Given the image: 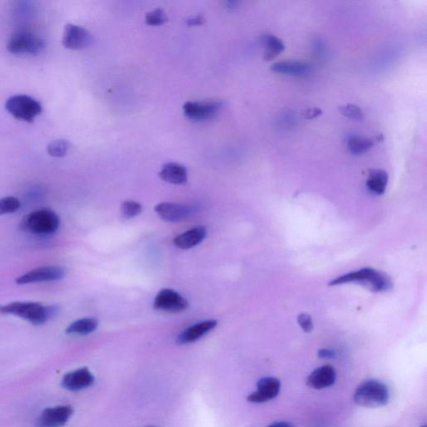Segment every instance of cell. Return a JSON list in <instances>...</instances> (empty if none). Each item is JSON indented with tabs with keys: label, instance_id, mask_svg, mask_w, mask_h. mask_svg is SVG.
<instances>
[{
	"label": "cell",
	"instance_id": "6da1fadb",
	"mask_svg": "<svg viewBox=\"0 0 427 427\" xmlns=\"http://www.w3.org/2000/svg\"><path fill=\"white\" fill-rule=\"evenodd\" d=\"M59 312L56 305H43L38 302H16L0 305V313L16 315L33 325H43Z\"/></svg>",
	"mask_w": 427,
	"mask_h": 427
},
{
	"label": "cell",
	"instance_id": "7a4b0ae2",
	"mask_svg": "<svg viewBox=\"0 0 427 427\" xmlns=\"http://www.w3.org/2000/svg\"><path fill=\"white\" fill-rule=\"evenodd\" d=\"M60 226L59 216L46 208L28 214L21 222V229L32 235H52Z\"/></svg>",
	"mask_w": 427,
	"mask_h": 427
},
{
	"label": "cell",
	"instance_id": "3957f363",
	"mask_svg": "<svg viewBox=\"0 0 427 427\" xmlns=\"http://www.w3.org/2000/svg\"><path fill=\"white\" fill-rule=\"evenodd\" d=\"M387 386L377 380H367L361 383L354 392L353 400L358 406L376 408L384 406L389 401Z\"/></svg>",
	"mask_w": 427,
	"mask_h": 427
},
{
	"label": "cell",
	"instance_id": "277c9868",
	"mask_svg": "<svg viewBox=\"0 0 427 427\" xmlns=\"http://www.w3.org/2000/svg\"><path fill=\"white\" fill-rule=\"evenodd\" d=\"M6 109L13 117L26 122H33L43 111L40 102L26 95L9 97L6 102Z\"/></svg>",
	"mask_w": 427,
	"mask_h": 427
},
{
	"label": "cell",
	"instance_id": "5b68a950",
	"mask_svg": "<svg viewBox=\"0 0 427 427\" xmlns=\"http://www.w3.org/2000/svg\"><path fill=\"white\" fill-rule=\"evenodd\" d=\"M46 42L30 31L14 33L7 43V50L13 55L38 56L46 48Z\"/></svg>",
	"mask_w": 427,
	"mask_h": 427
},
{
	"label": "cell",
	"instance_id": "8992f818",
	"mask_svg": "<svg viewBox=\"0 0 427 427\" xmlns=\"http://www.w3.org/2000/svg\"><path fill=\"white\" fill-rule=\"evenodd\" d=\"M224 103L219 100L188 101L183 105L184 115L187 118L203 121L214 117L221 110Z\"/></svg>",
	"mask_w": 427,
	"mask_h": 427
},
{
	"label": "cell",
	"instance_id": "52a82bcc",
	"mask_svg": "<svg viewBox=\"0 0 427 427\" xmlns=\"http://www.w3.org/2000/svg\"><path fill=\"white\" fill-rule=\"evenodd\" d=\"M189 307L188 300L172 289L159 291L154 302V308L169 313H181Z\"/></svg>",
	"mask_w": 427,
	"mask_h": 427
},
{
	"label": "cell",
	"instance_id": "ba28073f",
	"mask_svg": "<svg viewBox=\"0 0 427 427\" xmlns=\"http://www.w3.org/2000/svg\"><path fill=\"white\" fill-rule=\"evenodd\" d=\"M65 271L60 266H43L19 276L16 281L18 285L50 283V281L60 280L65 278Z\"/></svg>",
	"mask_w": 427,
	"mask_h": 427
},
{
	"label": "cell",
	"instance_id": "9c48e42d",
	"mask_svg": "<svg viewBox=\"0 0 427 427\" xmlns=\"http://www.w3.org/2000/svg\"><path fill=\"white\" fill-rule=\"evenodd\" d=\"M93 36L84 27L76 24L68 23L64 30L62 43L66 48L72 51H79L91 46Z\"/></svg>",
	"mask_w": 427,
	"mask_h": 427
},
{
	"label": "cell",
	"instance_id": "30bf717a",
	"mask_svg": "<svg viewBox=\"0 0 427 427\" xmlns=\"http://www.w3.org/2000/svg\"><path fill=\"white\" fill-rule=\"evenodd\" d=\"M281 383L275 377H263L257 382V390L252 392L247 401L251 404H265L279 395Z\"/></svg>",
	"mask_w": 427,
	"mask_h": 427
},
{
	"label": "cell",
	"instance_id": "8fae6325",
	"mask_svg": "<svg viewBox=\"0 0 427 427\" xmlns=\"http://www.w3.org/2000/svg\"><path fill=\"white\" fill-rule=\"evenodd\" d=\"M74 410L69 405L50 407L42 411L37 421L38 427H61L70 420Z\"/></svg>",
	"mask_w": 427,
	"mask_h": 427
},
{
	"label": "cell",
	"instance_id": "7c38bea8",
	"mask_svg": "<svg viewBox=\"0 0 427 427\" xmlns=\"http://www.w3.org/2000/svg\"><path fill=\"white\" fill-rule=\"evenodd\" d=\"M154 211L163 221L174 223L187 219L195 212V209L181 204L162 202L154 207Z\"/></svg>",
	"mask_w": 427,
	"mask_h": 427
},
{
	"label": "cell",
	"instance_id": "4fadbf2b",
	"mask_svg": "<svg viewBox=\"0 0 427 427\" xmlns=\"http://www.w3.org/2000/svg\"><path fill=\"white\" fill-rule=\"evenodd\" d=\"M95 376L88 368L78 369L74 371L67 373L63 378L62 386L71 391L86 389L94 384Z\"/></svg>",
	"mask_w": 427,
	"mask_h": 427
},
{
	"label": "cell",
	"instance_id": "5bb4252c",
	"mask_svg": "<svg viewBox=\"0 0 427 427\" xmlns=\"http://www.w3.org/2000/svg\"><path fill=\"white\" fill-rule=\"evenodd\" d=\"M337 380V371L331 365L320 367L310 374L307 385L314 390H323L332 386Z\"/></svg>",
	"mask_w": 427,
	"mask_h": 427
},
{
	"label": "cell",
	"instance_id": "9a60e30c",
	"mask_svg": "<svg viewBox=\"0 0 427 427\" xmlns=\"http://www.w3.org/2000/svg\"><path fill=\"white\" fill-rule=\"evenodd\" d=\"M217 326V322L215 320H205L194 326L184 330L179 334L176 342L179 344H186L195 342L201 339L206 334L212 331Z\"/></svg>",
	"mask_w": 427,
	"mask_h": 427
},
{
	"label": "cell",
	"instance_id": "2e32d148",
	"mask_svg": "<svg viewBox=\"0 0 427 427\" xmlns=\"http://www.w3.org/2000/svg\"><path fill=\"white\" fill-rule=\"evenodd\" d=\"M206 234L207 231L205 226H197L174 238V244L179 249H191L193 247L201 243Z\"/></svg>",
	"mask_w": 427,
	"mask_h": 427
},
{
	"label": "cell",
	"instance_id": "e0dca14e",
	"mask_svg": "<svg viewBox=\"0 0 427 427\" xmlns=\"http://www.w3.org/2000/svg\"><path fill=\"white\" fill-rule=\"evenodd\" d=\"M159 176L162 181L173 184H183L188 181V173L186 167L181 164L169 162L162 167Z\"/></svg>",
	"mask_w": 427,
	"mask_h": 427
},
{
	"label": "cell",
	"instance_id": "ac0fdd59",
	"mask_svg": "<svg viewBox=\"0 0 427 427\" xmlns=\"http://www.w3.org/2000/svg\"><path fill=\"white\" fill-rule=\"evenodd\" d=\"M377 271L371 268H364L355 271V273H348L332 281L330 285H339L344 283H367L369 285H371L372 281L376 275Z\"/></svg>",
	"mask_w": 427,
	"mask_h": 427
},
{
	"label": "cell",
	"instance_id": "d6986e66",
	"mask_svg": "<svg viewBox=\"0 0 427 427\" xmlns=\"http://www.w3.org/2000/svg\"><path fill=\"white\" fill-rule=\"evenodd\" d=\"M271 70L279 74L300 76L307 73L310 70V66L307 63L300 61H280L275 63L271 65Z\"/></svg>",
	"mask_w": 427,
	"mask_h": 427
},
{
	"label": "cell",
	"instance_id": "ffe728a7",
	"mask_svg": "<svg viewBox=\"0 0 427 427\" xmlns=\"http://www.w3.org/2000/svg\"><path fill=\"white\" fill-rule=\"evenodd\" d=\"M388 174L382 169H371L367 179V187L376 195L381 196L385 193L388 184Z\"/></svg>",
	"mask_w": 427,
	"mask_h": 427
},
{
	"label": "cell",
	"instance_id": "44dd1931",
	"mask_svg": "<svg viewBox=\"0 0 427 427\" xmlns=\"http://www.w3.org/2000/svg\"><path fill=\"white\" fill-rule=\"evenodd\" d=\"M262 46L265 48L264 59L267 61L273 60L285 50V45L279 38L266 33L260 38Z\"/></svg>",
	"mask_w": 427,
	"mask_h": 427
},
{
	"label": "cell",
	"instance_id": "7402d4cb",
	"mask_svg": "<svg viewBox=\"0 0 427 427\" xmlns=\"http://www.w3.org/2000/svg\"><path fill=\"white\" fill-rule=\"evenodd\" d=\"M98 320L95 318H84L73 322L66 329V333L78 334V336H87L93 333L98 327Z\"/></svg>",
	"mask_w": 427,
	"mask_h": 427
},
{
	"label": "cell",
	"instance_id": "603a6c76",
	"mask_svg": "<svg viewBox=\"0 0 427 427\" xmlns=\"http://www.w3.org/2000/svg\"><path fill=\"white\" fill-rule=\"evenodd\" d=\"M347 144L350 152L355 155L367 152L374 145L371 139L361 137V135L355 134L348 135Z\"/></svg>",
	"mask_w": 427,
	"mask_h": 427
},
{
	"label": "cell",
	"instance_id": "cb8c5ba5",
	"mask_svg": "<svg viewBox=\"0 0 427 427\" xmlns=\"http://www.w3.org/2000/svg\"><path fill=\"white\" fill-rule=\"evenodd\" d=\"M71 144L66 139H55L48 144L47 152L52 157L63 158L69 153Z\"/></svg>",
	"mask_w": 427,
	"mask_h": 427
},
{
	"label": "cell",
	"instance_id": "d4e9b609",
	"mask_svg": "<svg viewBox=\"0 0 427 427\" xmlns=\"http://www.w3.org/2000/svg\"><path fill=\"white\" fill-rule=\"evenodd\" d=\"M21 203L14 196L0 198V216L8 215L18 211Z\"/></svg>",
	"mask_w": 427,
	"mask_h": 427
},
{
	"label": "cell",
	"instance_id": "484cf974",
	"mask_svg": "<svg viewBox=\"0 0 427 427\" xmlns=\"http://www.w3.org/2000/svg\"><path fill=\"white\" fill-rule=\"evenodd\" d=\"M339 112L344 117L352 120H362L364 119V113L360 107L357 105L347 104L339 107Z\"/></svg>",
	"mask_w": 427,
	"mask_h": 427
},
{
	"label": "cell",
	"instance_id": "4316f807",
	"mask_svg": "<svg viewBox=\"0 0 427 427\" xmlns=\"http://www.w3.org/2000/svg\"><path fill=\"white\" fill-rule=\"evenodd\" d=\"M121 212L126 219H131L142 212V206L137 201H126L121 205Z\"/></svg>",
	"mask_w": 427,
	"mask_h": 427
},
{
	"label": "cell",
	"instance_id": "83f0119b",
	"mask_svg": "<svg viewBox=\"0 0 427 427\" xmlns=\"http://www.w3.org/2000/svg\"><path fill=\"white\" fill-rule=\"evenodd\" d=\"M168 21L167 14L162 9H157L152 12H149L145 16V23L148 26H162V24Z\"/></svg>",
	"mask_w": 427,
	"mask_h": 427
},
{
	"label": "cell",
	"instance_id": "f1b7e54d",
	"mask_svg": "<svg viewBox=\"0 0 427 427\" xmlns=\"http://www.w3.org/2000/svg\"><path fill=\"white\" fill-rule=\"evenodd\" d=\"M297 322L299 326L302 327L305 333H309L313 330L312 319L310 315L307 313H302L298 315Z\"/></svg>",
	"mask_w": 427,
	"mask_h": 427
},
{
	"label": "cell",
	"instance_id": "f546056e",
	"mask_svg": "<svg viewBox=\"0 0 427 427\" xmlns=\"http://www.w3.org/2000/svg\"><path fill=\"white\" fill-rule=\"evenodd\" d=\"M322 114V110L318 108H312L305 111L304 117L305 119L312 120L318 117V116Z\"/></svg>",
	"mask_w": 427,
	"mask_h": 427
},
{
	"label": "cell",
	"instance_id": "4dcf8cb0",
	"mask_svg": "<svg viewBox=\"0 0 427 427\" xmlns=\"http://www.w3.org/2000/svg\"><path fill=\"white\" fill-rule=\"evenodd\" d=\"M336 356V354L332 350H327V349H322L318 352V357L322 359L333 358Z\"/></svg>",
	"mask_w": 427,
	"mask_h": 427
},
{
	"label": "cell",
	"instance_id": "1f68e13d",
	"mask_svg": "<svg viewBox=\"0 0 427 427\" xmlns=\"http://www.w3.org/2000/svg\"><path fill=\"white\" fill-rule=\"evenodd\" d=\"M266 427H297L285 421H275Z\"/></svg>",
	"mask_w": 427,
	"mask_h": 427
},
{
	"label": "cell",
	"instance_id": "d6a6232c",
	"mask_svg": "<svg viewBox=\"0 0 427 427\" xmlns=\"http://www.w3.org/2000/svg\"><path fill=\"white\" fill-rule=\"evenodd\" d=\"M203 22V19L201 16H197L196 18L190 19L188 21L189 26H197V24H201Z\"/></svg>",
	"mask_w": 427,
	"mask_h": 427
},
{
	"label": "cell",
	"instance_id": "836d02e7",
	"mask_svg": "<svg viewBox=\"0 0 427 427\" xmlns=\"http://www.w3.org/2000/svg\"><path fill=\"white\" fill-rule=\"evenodd\" d=\"M421 427H427V426H426V425H425V426H421Z\"/></svg>",
	"mask_w": 427,
	"mask_h": 427
}]
</instances>
